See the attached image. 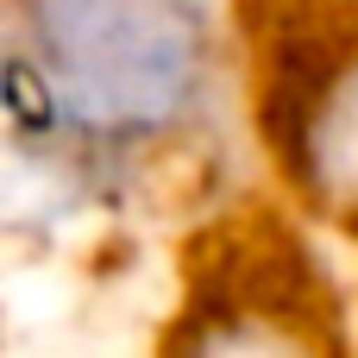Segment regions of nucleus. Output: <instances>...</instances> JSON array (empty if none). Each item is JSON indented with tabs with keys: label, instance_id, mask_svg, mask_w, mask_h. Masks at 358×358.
Returning <instances> with one entry per match:
<instances>
[{
	"label": "nucleus",
	"instance_id": "nucleus-1",
	"mask_svg": "<svg viewBox=\"0 0 358 358\" xmlns=\"http://www.w3.org/2000/svg\"><path fill=\"white\" fill-rule=\"evenodd\" d=\"M208 82L201 0H19L6 101L19 132L101 151L176 132Z\"/></svg>",
	"mask_w": 358,
	"mask_h": 358
}]
</instances>
